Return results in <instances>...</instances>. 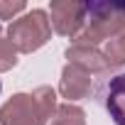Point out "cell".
<instances>
[{
    "label": "cell",
    "instance_id": "obj_8",
    "mask_svg": "<svg viewBox=\"0 0 125 125\" xmlns=\"http://www.w3.org/2000/svg\"><path fill=\"white\" fill-rule=\"evenodd\" d=\"M49 125H86V115L79 105L74 103H64V105H59L52 123Z\"/></svg>",
    "mask_w": 125,
    "mask_h": 125
},
{
    "label": "cell",
    "instance_id": "obj_7",
    "mask_svg": "<svg viewBox=\"0 0 125 125\" xmlns=\"http://www.w3.org/2000/svg\"><path fill=\"white\" fill-rule=\"evenodd\" d=\"M105 105L118 125H125V76H118L108 83V98Z\"/></svg>",
    "mask_w": 125,
    "mask_h": 125
},
{
    "label": "cell",
    "instance_id": "obj_5",
    "mask_svg": "<svg viewBox=\"0 0 125 125\" xmlns=\"http://www.w3.org/2000/svg\"><path fill=\"white\" fill-rule=\"evenodd\" d=\"M66 59H69V64L81 66L88 74H103V71L110 69L105 54L93 44H71L66 49Z\"/></svg>",
    "mask_w": 125,
    "mask_h": 125
},
{
    "label": "cell",
    "instance_id": "obj_3",
    "mask_svg": "<svg viewBox=\"0 0 125 125\" xmlns=\"http://www.w3.org/2000/svg\"><path fill=\"white\" fill-rule=\"evenodd\" d=\"M49 118L44 115L34 93H15L0 108V125H47Z\"/></svg>",
    "mask_w": 125,
    "mask_h": 125
},
{
    "label": "cell",
    "instance_id": "obj_12",
    "mask_svg": "<svg viewBox=\"0 0 125 125\" xmlns=\"http://www.w3.org/2000/svg\"><path fill=\"white\" fill-rule=\"evenodd\" d=\"M0 93H3V83H0Z\"/></svg>",
    "mask_w": 125,
    "mask_h": 125
},
{
    "label": "cell",
    "instance_id": "obj_2",
    "mask_svg": "<svg viewBox=\"0 0 125 125\" xmlns=\"http://www.w3.org/2000/svg\"><path fill=\"white\" fill-rule=\"evenodd\" d=\"M49 37H52V20L44 10H32V12L12 20V25L8 30V39L22 54L37 52L39 47L47 44Z\"/></svg>",
    "mask_w": 125,
    "mask_h": 125
},
{
    "label": "cell",
    "instance_id": "obj_6",
    "mask_svg": "<svg viewBox=\"0 0 125 125\" xmlns=\"http://www.w3.org/2000/svg\"><path fill=\"white\" fill-rule=\"evenodd\" d=\"M59 93L64 96L69 103L71 101H81L91 93V74L83 71L81 66L66 64L61 71V83H59Z\"/></svg>",
    "mask_w": 125,
    "mask_h": 125
},
{
    "label": "cell",
    "instance_id": "obj_9",
    "mask_svg": "<svg viewBox=\"0 0 125 125\" xmlns=\"http://www.w3.org/2000/svg\"><path fill=\"white\" fill-rule=\"evenodd\" d=\"M105 59H108V64L110 66H120V64H125V32L123 34H118V37H113L108 44H105Z\"/></svg>",
    "mask_w": 125,
    "mask_h": 125
},
{
    "label": "cell",
    "instance_id": "obj_4",
    "mask_svg": "<svg viewBox=\"0 0 125 125\" xmlns=\"http://www.w3.org/2000/svg\"><path fill=\"white\" fill-rule=\"evenodd\" d=\"M52 30L61 37H79L86 27V3H71V0H56L49 8Z\"/></svg>",
    "mask_w": 125,
    "mask_h": 125
},
{
    "label": "cell",
    "instance_id": "obj_10",
    "mask_svg": "<svg viewBox=\"0 0 125 125\" xmlns=\"http://www.w3.org/2000/svg\"><path fill=\"white\" fill-rule=\"evenodd\" d=\"M17 49L10 39H3L0 37V71H10L15 64H17Z\"/></svg>",
    "mask_w": 125,
    "mask_h": 125
},
{
    "label": "cell",
    "instance_id": "obj_13",
    "mask_svg": "<svg viewBox=\"0 0 125 125\" xmlns=\"http://www.w3.org/2000/svg\"><path fill=\"white\" fill-rule=\"evenodd\" d=\"M0 32H3V27H0Z\"/></svg>",
    "mask_w": 125,
    "mask_h": 125
},
{
    "label": "cell",
    "instance_id": "obj_1",
    "mask_svg": "<svg viewBox=\"0 0 125 125\" xmlns=\"http://www.w3.org/2000/svg\"><path fill=\"white\" fill-rule=\"evenodd\" d=\"M125 32V3H86V30L74 44H98Z\"/></svg>",
    "mask_w": 125,
    "mask_h": 125
},
{
    "label": "cell",
    "instance_id": "obj_11",
    "mask_svg": "<svg viewBox=\"0 0 125 125\" xmlns=\"http://www.w3.org/2000/svg\"><path fill=\"white\" fill-rule=\"evenodd\" d=\"M25 3L22 0H8V3H0V20H15V15H20V12H25Z\"/></svg>",
    "mask_w": 125,
    "mask_h": 125
}]
</instances>
